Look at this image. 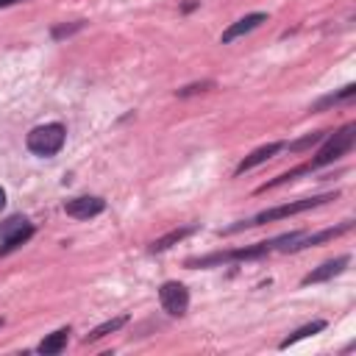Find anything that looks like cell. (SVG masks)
Here are the masks:
<instances>
[{
  "label": "cell",
  "instance_id": "6da1fadb",
  "mask_svg": "<svg viewBox=\"0 0 356 356\" xmlns=\"http://www.w3.org/2000/svg\"><path fill=\"white\" fill-rule=\"evenodd\" d=\"M337 197V192L331 195H317V197H303V200H292V203H284V206H275V209H267V211H261V214H256L253 220H248V222H236V225H231L228 228V234L231 231H239V228H248V225H264V222H273V220H281V217H292V214H300V211H309V209H314V206H320V203H328V200H334Z\"/></svg>",
  "mask_w": 356,
  "mask_h": 356
},
{
  "label": "cell",
  "instance_id": "7a4b0ae2",
  "mask_svg": "<svg viewBox=\"0 0 356 356\" xmlns=\"http://www.w3.org/2000/svg\"><path fill=\"white\" fill-rule=\"evenodd\" d=\"M353 139H356V125L353 122H348L345 128H339L337 134H331L328 136V142L320 147V153L306 164V170L312 172V170H317V167H325V164H331V161H337V159H342L350 147H353Z\"/></svg>",
  "mask_w": 356,
  "mask_h": 356
},
{
  "label": "cell",
  "instance_id": "3957f363",
  "mask_svg": "<svg viewBox=\"0 0 356 356\" xmlns=\"http://www.w3.org/2000/svg\"><path fill=\"white\" fill-rule=\"evenodd\" d=\"M64 139H67L64 125H61V122H47V125H36V128L28 134L25 145H28V150L36 153V156H56V153L64 147Z\"/></svg>",
  "mask_w": 356,
  "mask_h": 356
},
{
  "label": "cell",
  "instance_id": "277c9868",
  "mask_svg": "<svg viewBox=\"0 0 356 356\" xmlns=\"http://www.w3.org/2000/svg\"><path fill=\"white\" fill-rule=\"evenodd\" d=\"M33 236V225L22 217H8L3 225H0V256H6L8 250L19 248L22 242H28Z\"/></svg>",
  "mask_w": 356,
  "mask_h": 356
},
{
  "label": "cell",
  "instance_id": "5b68a950",
  "mask_svg": "<svg viewBox=\"0 0 356 356\" xmlns=\"http://www.w3.org/2000/svg\"><path fill=\"white\" fill-rule=\"evenodd\" d=\"M159 303H161V309H164L167 314L181 317V314L186 312V306H189V292H186L184 284L167 281V284H161V289H159Z\"/></svg>",
  "mask_w": 356,
  "mask_h": 356
},
{
  "label": "cell",
  "instance_id": "8992f818",
  "mask_svg": "<svg viewBox=\"0 0 356 356\" xmlns=\"http://www.w3.org/2000/svg\"><path fill=\"white\" fill-rule=\"evenodd\" d=\"M348 231H350V222H339V225L325 228V231H317V234H300V236L292 239L284 250H289V253L306 250V248H312V245H323V242H328V239H337V236H342V234H348Z\"/></svg>",
  "mask_w": 356,
  "mask_h": 356
},
{
  "label": "cell",
  "instance_id": "52a82bcc",
  "mask_svg": "<svg viewBox=\"0 0 356 356\" xmlns=\"http://www.w3.org/2000/svg\"><path fill=\"white\" fill-rule=\"evenodd\" d=\"M106 209V200L103 197H95V195H83V197H72V200H64V211L75 220H89L95 214H100Z\"/></svg>",
  "mask_w": 356,
  "mask_h": 356
},
{
  "label": "cell",
  "instance_id": "ba28073f",
  "mask_svg": "<svg viewBox=\"0 0 356 356\" xmlns=\"http://www.w3.org/2000/svg\"><path fill=\"white\" fill-rule=\"evenodd\" d=\"M267 19V14H261V11H256V14H245L242 19H236L234 25H228L225 31H222V36H220V42L222 44H231L234 39H239V36H245V33H250L253 28H259L261 22Z\"/></svg>",
  "mask_w": 356,
  "mask_h": 356
},
{
  "label": "cell",
  "instance_id": "9c48e42d",
  "mask_svg": "<svg viewBox=\"0 0 356 356\" xmlns=\"http://www.w3.org/2000/svg\"><path fill=\"white\" fill-rule=\"evenodd\" d=\"M281 147H284V142H270V145L256 147L250 156H245V159L236 164V175H242V172H248V170H253V167L264 164V161H267V159H273V156H275Z\"/></svg>",
  "mask_w": 356,
  "mask_h": 356
},
{
  "label": "cell",
  "instance_id": "30bf717a",
  "mask_svg": "<svg viewBox=\"0 0 356 356\" xmlns=\"http://www.w3.org/2000/svg\"><path fill=\"white\" fill-rule=\"evenodd\" d=\"M350 264V259L348 256H339V259H331V261H325V264H320L317 270H312L309 275H303V284H320V281H328V278H334V275H339L345 267Z\"/></svg>",
  "mask_w": 356,
  "mask_h": 356
},
{
  "label": "cell",
  "instance_id": "8fae6325",
  "mask_svg": "<svg viewBox=\"0 0 356 356\" xmlns=\"http://www.w3.org/2000/svg\"><path fill=\"white\" fill-rule=\"evenodd\" d=\"M67 339H70V328H58L53 334H47L42 342H39V353L50 356V353H61L67 348Z\"/></svg>",
  "mask_w": 356,
  "mask_h": 356
},
{
  "label": "cell",
  "instance_id": "7c38bea8",
  "mask_svg": "<svg viewBox=\"0 0 356 356\" xmlns=\"http://www.w3.org/2000/svg\"><path fill=\"white\" fill-rule=\"evenodd\" d=\"M195 231V225H184V228H175V231H170V234H164V236H159V239H153V245H150V250L153 253H161V250H167V248H172V245H178L181 239H186L189 234Z\"/></svg>",
  "mask_w": 356,
  "mask_h": 356
},
{
  "label": "cell",
  "instance_id": "4fadbf2b",
  "mask_svg": "<svg viewBox=\"0 0 356 356\" xmlns=\"http://www.w3.org/2000/svg\"><path fill=\"white\" fill-rule=\"evenodd\" d=\"M128 323V314H120V317H111V320H106V323H100L97 328H92L86 337H83V342H97V339H103L106 334H114V331H120L122 325Z\"/></svg>",
  "mask_w": 356,
  "mask_h": 356
},
{
  "label": "cell",
  "instance_id": "5bb4252c",
  "mask_svg": "<svg viewBox=\"0 0 356 356\" xmlns=\"http://www.w3.org/2000/svg\"><path fill=\"white\" fill-rule=\"evenodd\" d=\"M323 328H325V320H314V323H309V325L298 328L295 334H289V337L281 342V348H289V345H295L298 339H306V337H312V334H317V331H323Z\"/></svg>",
  "mask_w": 356,
  "mask_h": 356
},
{
  "label": "cell",
  "instance_id": "9a60e30c",
  "mask_svg": "<svg viewBox=\"0 0 356 356\" xmlns=\"http://www.w3.org/2000/svg\"><path fill=\"white\" fill-rule=\"evenodd\" d=\"M353 92H356V86L353 83H348L342 92H337V95H328V97H323L317 106H314V111H323L325 106H331V103H339V100H348V97H353Z\"/></svg>",
  "mask_w": 356,
  "mask_h": 356
},
{
  "label": "cell",
  "instance_id": "2e32d148",
  "mask_svg": "<svg viewBox=\"0 0 356 356\" xmlns=\"http://www.w3.org/2000/svg\"><path fill=\"white\" fill-rule=\"evenodd\" d=\"M328 134L325 131H314V134H309V136H303V139H298V142H292L289 145V150L292 153H298V150H306V147H312V145H317V142H323Z\"/></svg>",
  "mask_w": 356,
  "mask_h": 356
},
{
  "label": "cell",
  "instance_id": "e0dca14e",
  "mask_svg": "<svg viewBox=\"0 0 356 356\" xmlns=\"http://www.w3.org/2000/svg\"><path fill=\"white\" fill-rule=\"evenodd\" d=\"M206 89H214V81H200V83H189V86L178 89V97H189V95H197V92H206Z\"/></svg>",
  "mask_w": 356,
  "mask_h": 356
},
{
  "label": "cell",
  "instance_id": "ac0fdd59",
  "mask_svg": "<svg viewBox=\"0 0 356 356\" xmlns=\"http://www.w3.org/2000/svg\"><path fill=\"white\" fill-rule=\"evenodd\" d=\"M83 28V22L78 19V22H72V25H56L53 28V39H64V36H70V33H75V31H81Z\"/></svg>",
  "mask_w": 356,
  "mask_h": 356
},
{
  "label": "cell",
  "instance_id": "d6986e66",
  "mask_svg": "<svg viewBox=\"0 0 356 356\" xmlns=\"http://www.w3.org/2000/svg\"><path fill=\"white\" fill-rule=\"evenodd\" d=\"M6 206V192H3V186H0V209Z\"/></svg>",
  "mask_w": 356,
  "mask_h": 356
},
{
  "label": "cell",
  "instance_id": "ffe728a7",
  "mask_svg": "<svg viewBox=\"0 0 356 356\" xmlns=\"http://www.w3.org/2000/svg\"><path fill=\"white\" fill-rule=\"evenodd\" d=\"M11 3H17V0H0V8H6V6H11Z\"/></svg>",
  "mask_w": 356,
  "mask_h": 356
},
{
  "label": "cell",
  "instance_id": "44dd1931",
  "mask_svg": "<svg viewBox=\"0 0 356 356\" xmlns=\"http://www.w3.org/2000/svg\"><path fill=\"white\" fill-rule=\"evenodd\" d=\"M0 325H3V320H0Z\"/></svg>",
  "mask_w": 356,
  "mask_h": 356
}]
</instances>
